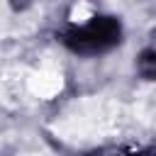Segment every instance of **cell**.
<instances>
[{"label":"cell","mask_w":156,"mask_h":156,"mask_svg":"<svg viewBox=\"0 0 156 156\" xmlns=\"http://www.w3.org/2000/svg\"><path fill=\"white\" fill-rule=\"evenodd\" d=\"M134 119L146 127L156 124V88H146L139 93V98L134 100Z\"/></svg>","instance_id":"1"}]
</instances>
